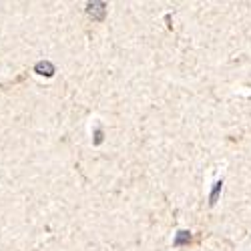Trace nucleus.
I'll return each instance as SVG.
<instances>
[{"instance_id":"obj_3","label":"nucleus","mask_w":251,"mask_h":251,"mask_svg":"<svg viewBox=\"0 0 251 251\" xmlns=\"http://www.w3.org/2000/svg\"><path fill=\"white\" fill-rule=\"evenodd\" d=\"M191 241V233L189 231H179L177 235H175V239H173V245H187V243H189Z\"/></svg>"},{"instance_id":"obj_5","label":"nucleus","mask_w":251,"mask_h":251,"mask_svg":"<svg viewBox=\"0 0 251 251\" xmlns=\"http://www.w3.org/2000/svg\"><path fill=\"white\" fill-rule=\"evenodd\" d=\"M100 141H102V131H100V129H97V139H95V143L99 145Z\"/></svg>"},{"instance_id":"obj_4","label":"nucleus","mask_w":251,"mask_h":251,"mask_svg":"<svg viewBox=\"0 0 251 251\" xmlns=\"http://www.w3.org/2000/svg\"><path fill=\"white\" fill-rule=\"evenodd\" d=\"M221 187H223V181H217L215 187H213V191H211V195H209V203H211V205L217 203V197H219V193H221Z\"/></svg>"},{"instance_id":"obj_2","label":"nucleus","mask_w":251,"mask_h":251,"mask_svg":"<svg viewBox=\"0 0 251 251\" xmlns=\"http://www.w3.org/2000/svg\"><path fill=\"white\" fill-rule=\"evenodd\" d=\"M34 71L38 75H43V76H52L54 75V65H52V62H49V60H40V62H36Z\"/></svg>"},{"instance_id":"obj_1","label":"nucleus","mask_w":251,"mask_h":251,"mask_svg":"<svg viewBox=\"0 0 251 251\" xmlns=\"http://www.w3.org/2000/svg\"><path fill=\"white\" fill-rule=\"evenodd\" d=\"M87 14L93 20H102L104 16H107V4L104 2H89L87 4Z\"/></svg>"}]
</instances>
